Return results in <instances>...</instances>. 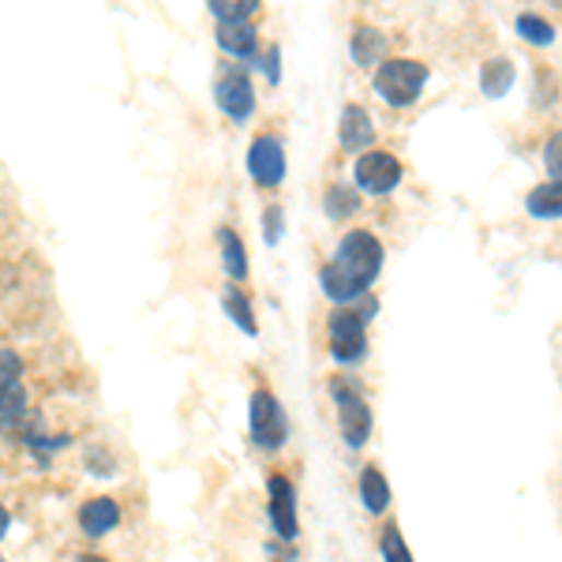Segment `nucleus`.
Masks as SVG:
<instances>
[{
    "mask_svg": "<svg viewBox=\"0 0 562 562\" xmlns=\"http://www.w3.org/2000/svg\"><path fill=\"white\" fill-rule=\"evenodd\" d=\"M383 559H386V562H412L409 548H406V540H401V532L394 529V525L383 532Z\"/></svg>",
    "mask_w": 562,
    "mask_h": 562,
    "instance_id": "393cba45",
    "label": "nucleus"
},
{
    "mask_svg": "<svg viewBox=\"0 0 562 562\" xmlns=\"http://www.w3.org/2000/svg\"><path fill=\"white\" fill-rule=\"evenodd\" d=\"M353 60L356 65H383V52H386V38L375 26H356V34H353Z\"/></svg>",
    "mask_w": 562,
    "mask_h": 562,
    "instance_id": "f3484780",
    "label": "nucleus"
},
{
    "mask_svg": "<svg viewBox=\"0 0 562 562\" xmlns=\"http://www.w3.org/2000/svg\"><path fill=\"white\" fill-rule=\"evenodd\" d=\"M543 165H548V173L555 180H562V131L548 139V147H543Z\"/></svg>",
    "mask_w": 562,
    "mask_h": 562,
    "instance_id": "a878e982",
    "label": "nucleus"
},
{
    "mask_svg": "<svg viewBox=\"0 0 562 562\" xmlns=\"http://www.w3.org/2000/svg\"><path fill=\"white\" fill-rule=\"evenodd\" d=\"M424 83H428V65L420 60H409V57H398V60H383L379 72H375V91L386 105H398L406 109L424 94Z\"/></svg>",
    "mask_w": 562,
    "mask_h": 562,
    "instance_id": "7ed1b4c3",
    "label": "nucleus"
},
{
    "mask_svg": "<svg viewBox=\"0 0 562 562\" xmlns=\"http://www.w3.org/2000/svg\"><path fill=\"white\" fill-rule=\"evenodd\" d=\"M338 136H341V147L346 151H367L375 143V125H372V113L364 105H346L341 109V125H338Z\"/></svg>",
    "mask_w": 562,
    "mask_h": 562,
    "instance_id": "9d476101",
    "label": "nucleus"
},
{
    "mask_svg": "<svg viewBox=\"0 0 562 562\" xmlns=\"http://www.w3.org/2000/svg\"><path fill=\"white\" fill-rule=\"evenodd\" d=\"M8 525H12V514L4 511V503H0V537L8 532Z\"/></svg>",
    "mask_w": 562,
    "mask_h": 562,
    "instance_id": "c85d7f7f",
    "label": "nucleus"
},
{
    "mask_svg": "<svg viewBox=\"0 0 562 562\" xmlns=\"http://www.w3.org/2000/svg\"><path fill=\"white\" fill-rule=\"evenodd\" d=\"M525 207H529L532 218H543V222L562 218V180H548V184H540V188H532L529 199H525Z\"/></svg>",
    "mask_w": 562,
    "mask_h": 562,
    "instance_id": "4468645a",
    "label": "nucleus"
},
{
    "mask_svg": "<svg viewBox=\"0 0 562 562\" xmlns=\"http://www.w3.org/2000/svg\"><path fill=\"white\" fill-rule=\"evenodd\" d=\"M75 562H109V559H102V555H79Z\"/></svg>",
    "mask_w": 562,
    "mask_h": 562,
    "instance_id": "c756f323",
    "label": "nucleus"
},
{
    "mask_svg": "<svg viewBox=\"0 0 562 562\" xmlns=\"http://www.w3.org/2000/svg\"><path fill=\"white\" fill-rule=\"evenodd\" d=\"M83 461H86V469L98 472V477H113V458H109V450H105V446H91Z\"/></svg>",
    "mask_w": 562,
    "mask_h": 562,
    "instance_id": "bb28decb",
    "label": "nucleus"
},
{
    "mask_svg": "<svg viewBox=\"0 0 562 562\" xmlns=\"http://www.w3.org/2000/svg\"><path fill=\"white\" fill-rule=\"evenodd\" d=\"M267 514H270V525H274V532L281 540H296V491L293 484H289V477H281V472H274V477L267 480Z\"/></svg>",
    "mask_w": 562,
    "mask_h": 562,
    "instance_id": "1a4fd4ad",
    "label": "nucleus"
},
{
    "mask_svg": "<svg viewBox=\"0 0 562 562\" xmlns=\"http://www.w3.org/2000/svg\"><path fill=\"white\" fill-rule=\"evenodd\" d=\"M379 270H383L379 236L356 230L338 244V256L319 270V285L333 304H353L375 285Z\"/></svg>",
    "mask_w": 562,
    "mask_h": 562,
    "instance_id": "f257e3e1",
    "label": "nucleus"
},
{
    "mask_svg": "<svg viewBox=\"0 0 562 562\" xmlns=\"http://www.w3.org/2000/svg\"><path fill=\"white\" fill-rule=\"evenodd\" d=\"M20 379H23V356L12 353V349H4V353H0V390L20 386Z\"/></svg>",
    "mask_w": 562,
    "mask_h": 562,
    "instance_id": "5701e85b",
    "label": "nucleus"
},
{
    "mask_svg": "<svg viewBox=\"0 0 562 562\" xmlns=\"http://www.w3.org/2000/svg\"><path fill=\"white\" fill-rule=\"evenodd\" d=\"M222 304H225V312H230V319L236 323V327L248 333V338H256V333H259V323H256V315H251V301H248V296H244L236 285H230V289L222 293Z\"/></svg>",
    "mask_w": 562,
    "mask_h": 562,
    "instance_id": "a211bd4d",
    "label": "nucleus"
},
{
    "mask_svg": "<svg viewBox=\"0 0 562 562\" xmlns=\"http://www.w3.org/2000/svg\"><path fill=\"white\" fill-rule=\"evenodd\" d=\"M117 525H120V506L113 503L109 495L91 499V503H83V511H79V529H83V537H91V540L109 537Z\"/></svg>",
    "mask_w": 562,
    "mask_h": 562,
    "instance_id": "9b49d317",
    "label": "nucleus"
},
{
    "mask_svg": "<svg viewBox=\"0 0 562 562\" xmlns=\"http://www.w3.org/2000/svg\"><path fill=\"white\" fill-rule=\"evenodd\" d=\"M360 499H364L367 514H383L386 506H390V484H386V477L375 465H367V469L360 472Z\"/></svg>",
    "mask_w": 562,
    "mask_h": 562,
    "instance_id": "2eb2a0df",
    "label": "nucleus"
},
{
    "mask_svg": "<svg viewBox=\"0 0 562 562\" xmlns=\"http://www.w3.org/2000/svg\"><path fill=\"white\" fill-rule=\"evenodd\" d=\"M0 562H4V555H0Z\"/></svg>",
    "mask_w": 562,
    "mask_h": 562,
    "instance_id": "7c9ffc66",
    "label": "nucleus"
},
{
    "mask_svg": "<svg viewBox=\"0 0 562 562\" xmlns=\"http://www.w3.org/2000/svg\"><path fill=\"white\" fill-rule=\"evenodd\" d=\"M514 83V65L506 57H491L484 68H480V91L488 94V98H503L506 91H511Z\"/></svg>",
    "mask_w": 562,
    "mask_h": 562,
    "instance_id": "dca6fc26",
    "label": "nucleus"
},
{
    "mask_svg": "<svg viewBox=\"0 0 562 562\" xmlns=\"http://www.w3.org/2000/svg\"><path fill=\"white\" fill-rule=\"evenodd\" d=\"M327 214L333 218V222H341V218H349V214H356V207H360V191H356V184H330V191H327Z\"/></svg>",
    "mask_w": 562,
    "mask_h": 562,
    "instance_id": "6ab92c4d",
    "label": "nucleus"
},
{
    "mask_svg": "<svg viewBox=\"0 0 562 562\" xmlns=\"http://www.w3.org/2000/svg\"><path fill=\"white\" fill-rule=\"evenodd\" d=\"M353 180L356 191L367 196H386L401 184V162L390 151H364L353 165Z\"/></svg>",
    "mask_w": 562,
    "mask_h": 562,
    "instance_id": "0eeeda50",
    "label": "nucleus"
},
{
    "mask_svg": "<svg viewBox=\"0 0 562 562\" xmlns=\"http://www.w3.org/2000/svg\"><path fill=\"white\" fill-rule=\"evenodd\" d=\"M218 248H222V267H225V274H230V281L248 278V251H244L241 233L230 230V225H222V230H218Z\"/></svg>",
    "mask_w": 562,
    "mask_h": 562,
    "instance_id": "ddd939ff",
    "label": "nucleus"
},
{
    "mask_svg": "<svg viewBox=\"0 0 562 562\" xmlns=\"http://www.w3.org/2000/svg\"><path fill=\"white\" fill-rule=\"evenodd\" d=\"M278 60H281V49H278V46H270L267 60H262V72H267V79H270V83H278V79H281V68H278Z\"/></svg>",
    "mask_w": 562,
    "mask_h": 562,
    "instance_id": "cd10ccee",
    "label": "nucleus"
},
{
    "mask_svg": "<svg viewBox=\"0 0 562 562\" xmlns=\"http://www.w3.org/2000/svg\"><path fill=\"white\" fill-rule=\"evenodd\" d=\"M26 424V390L23 386H8L0 390V428Z\"/></svg>",
    "mask_w": 562,
    "mask_h": 562,
    "instance_id": "aec40b11",
    "label": "nucleus"
},
{
    "mask_svg": "<svg viewBox=\"0 0 562 562\" xmlns=\"http://www.w3.org/2000/svg\"><path fill=\"white\" fill-rule=\"evenodd\" d=\"M367 319L356 312V307H338V312L330 315V323H327V330H330V353L338 364H346V367H353L364 360L367 353Z\"/></svg>",
    "mask_w": 562,
    "mask_h": 562,
    "instance_id": "20e7f679",
    "label": "nucleus"
},
{
    "mask_svg": "<svg viewBox=\"0 0 562 562\" xmlns=\"http://www.w3.org/2000/svg\"><path fill=\"white\" fill-rule=\"evenodd\" d=\"M517 34H522L525 42H532V46H551V42H555V26L532 12L517 15Z\"/></svg>",
    "mask_w": 562,
    "mask_h": 562,
    "instance_id": "4be33fe9",
    "label": "nucleus"
},
{
    "mask_svg": "<svg viewBox=\"0 0 562 562\" xmlns=\"http://www.w3.org/2000/svg\"><path fill=\"white\" fill-rule=\"evenodd\" d=\"M256 8H259V0H214V4H210V15H214L218 23H251Z\"/></svg>",
    "mask_w": 562,
    "mask_h": 562,
    "instance_id": "412c9836",
    "label": "nucleus"
},
{
    "mask_svg": "<svg viewBox=\"0 0 562 562\" xmlns=\"http://www.w3.org/2000/svg\"><path fill=\"white\" fill-rule=\"evenodd\" d=\"M251 443L259 446V450H281L289 438V417L285 409H281V401L274 398L270 390H256L251 394Z\"/></svg>",
    "mask_w": 562,
    "mask_h": 562,
    "instance_id": "39448f33",
    "label": "nucleus"
},
{
    "mask_svg": "<svg viewBox=\"0 0 562 562\" xmlns=\"http://www.w3.org/2000/svg\"><path fill=\"white\" fill-rule=\"evenodd\" d=\"M214 38H218V46H222L236 60H251V57H256L259 31L251 23H218Z\"/></svg>",
    "mask_w": 562,
    "mask_h": 562,
    "instance_id": "f8f14e48",
    "label": "nucleus"
},
{
    "mask_svg": "<svg viewBox=\"0 0 562 562\" xmlns=\"http://www.w3.org/2000/svg\"><path fill=\"white\" fill-rule=\"evenodd\" d=\"M281 236H285V210H281V207H270L267 214H262V241H267L270 248H274Z\"/></svg>",
    "mask_w": 562,
    "mask_h": 562,
    "instance_id": "b1692460",
    "label": "nucleus"
},
{
    "mask_svg": "<svg viewBox=\"0 0 562 562\" xmlns=\"http://www.w3.org/2000/svg\"><path fill=\"white\" fill-rule=\"evenodd\" d=\"M214 102L225 117L236 120V125H244V120L256 113V86H251V79L241 65H225L222 72H218Z\"/></svg>",
    "mask_w": 562,
    "mask_h": 562,
    "instance_id": "423d86ee",
    "label": "nucleus"
},
{
    "mask_svg": "<svg viewBox=\"0 0 562 562\" xmlns=\"http://www.w3.org/2000/svg\"><path fill=\"white\" fill-rule=\"evenodd\" d=\"M285 147H281L278 136H259L248 151V173L259 188H278L285 180Z\"/></svg>",
    "mask_w": 562,
    "mask_h": 562,
    "instance_id": "6e6552de",
    "label": "nucleus"
},
{
    "mask_svg": "<svg viewBox=\"0 0 562 562\" xmlns=\"http://www.w3.org/2000/svg\"><path fill=\"white\" fill-rule=\"evenodd\" d=\"M330 398L338 406L341 438H346L349 450H360L372 438V409L364 401V390L349 375H341V379H330Z\"/></svg>",
    "mask_w": 562,
    "mask_h": 562,
    "instance_id": "f03ea898",
    "label": "nucleus"
}]
</instances>
